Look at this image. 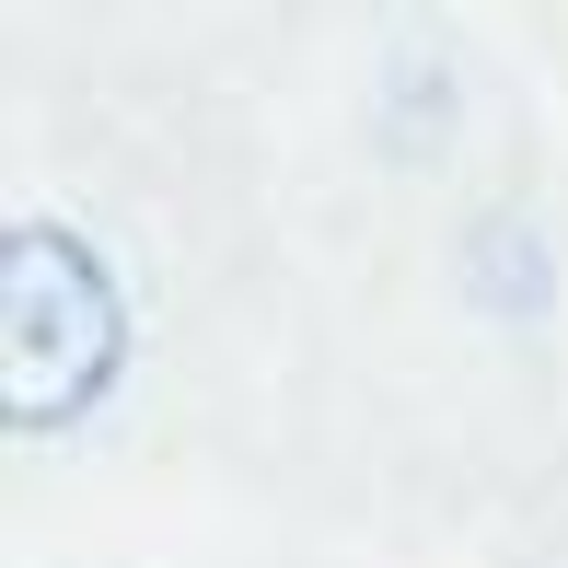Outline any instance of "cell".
I'll return each mask as SVG.
<instances>
[{
  "instance_id": "obj_1",
  "label": "cell",
  "mask_w": 568,
  "mask_h": 568,
  "mask_svg": "<svg viewBox=\"0 0 568 568\" xmlns=\"http://www.w3.org/2000/svg\"><path fill=\"white\" fill-rule=\"evenodd\" d=\"M116 359H128L116 267L70 221L23 210L12 255H0V418H12L23 442H47V429H70L82 406H105Z\"/></svg>"
}]
</instances>
